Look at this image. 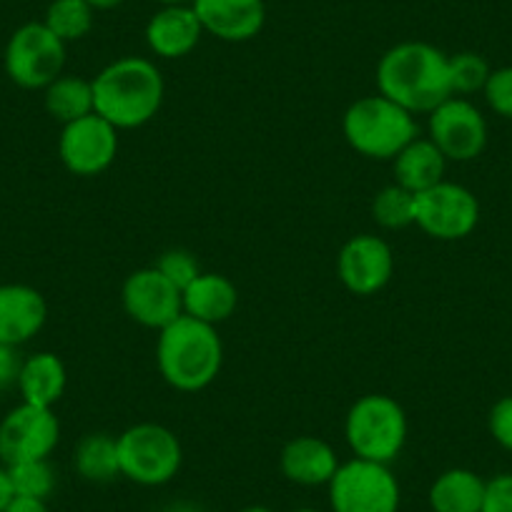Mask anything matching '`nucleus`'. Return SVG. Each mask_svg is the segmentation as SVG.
<instances>
[{"mask_svg": "<svg viewBox=\"0 0 512 512\" xmlns=\"http://www.w3.org/2000/svg\"><path fill=\"white\" fill-rule=\"evenodd\" d=\"M121 477L141 487L169 485L184 465V447L174 430L159 422H139L116 437Z\"/></svg>", "mask_w": 512, "mask_h": 512, "instance_id": "6", "label": "nucleus"}, {"mask_svg": "<svg viewBox=\"0 0 512 512\" xmlns=\"http://www.w3.org/2000/svg\"><path fill=\"white\" fill-rule=\"evenodd\" d=\"M146 46L156 58H186L204 38L199 18L191 6H161L146 23Z\"/></svg>", "mask_w": 512, "mask_h": 512, "instance_id": "16", "label": "nucleus"}, {"mask_svg": "<svg viewBox=\"0 0 512 512\" xmlns=\"http://www.w3.org/2000/svg\"><path fill=\"white\" fill-rule=\"evenodd\" d=\"M339 465L342 462H339L337 450L327 440L314 435L292 437L279 455L282 475L302 487H327Z\"/></svg>", "mask_w": 512, "mask_h": 512, "instance_id": "18", "label": "nucleus"}, {"mask_svg": "<svg viewBox=\"0 0 512 512\" xmlns=\"http://www.w3.org/2000/svg\"><path fill=\"white\" fill-rule=\"evenodd\" d=\"M156 367L169 387L201 392L216 382L224 367V344L211 324L181 314L156 339Z\"/></svg>", "mask_w": 512, "mask_h": 512, "instance_id": "3", "label": "nucleus"}, {"mask_svg": "<svg viewBox=\"0 0 512 512\" xmlns=\"http://www.w3.org/2000/svg\"><path fill=\"white\" fill-rule=\"evenodd\" d=\"M18 390H21L23 402L36 407L58 405L68 387L66 364L53 352H36L23 359L21 377H18Z\"/></svg>", "mask_w": 512, "mask_h": 512, "instance_id": "20", "label": "nucleus"}, {"mask_svg": "<svg viewBox=\"0 0 512 512\" xmlns=\"http://www.w3.org/2000/svg\"><path fill=\"white\" fill-rule=\"evenodd\" d=\"M93 111L118 131L141 128L159 116L166 83L151 58L123 56L91 78Z\"/></svg>", "mask_w": 512, "mask_h": 512, "instance_id": "2", "label": "nucleus"}, {"mask_svg": "<svg viewBox=\"0 0 512 512\" xmlns=\"http://www.w3.org/2000/svg\"><path fill=\"white\" fill-rule=\"evenodd\" d=\"M392 171H395V184L412 194H422L445 181L447 159L427 136L425 139L417 136L392 159Z\"/></svg>", "mask_w": 512, "mask_h": 512, "instance_id": "21", "label": "nucleus"}, {"mask_svg": "<svg viewBox=\"0 0 512 512\" xmlns=\"http://www.w3.org/2000/svg\"><path fill=\"white\" fill-rule=\"evenodd\" d=\"M342 134L364 159L392 161L412 139H417V116L397 106L382 93L357 98L344 111Z\"/></svg>", "mask_w": 512, "mask_h": 512, "instance_id": "4", "label": "nucleus"}, {"mask_svg": "<svg viewBox=\"0 0 512 512\" xmlns=\"http://www.w3.org/2000/svg\"><path fill=\"white\" fill-rule=\"evenodd\" d=\"M3 512H48L46 500H38V497H26V495H13L11 502L6 505Z\"/></svg>", "mask_w": 512, "mask_h": 512, "instance_id": "34", "label": "nucleus"}, {"mask_svg": "<svg viewBox=\"0 0 512 512\" xmlns=\"http://www.w3.org/2000/svg\"><path fill=\"white\" fill-rule=\"evenodd\" d=\"M480 224V201L467 186L440 181L415 194V226L437 241L467 239Z\"/></svg>", "mask_w": 512, "mask_h": 512, "instance_id": "9", "label": "nucleus"}, {"mask_svg": "<svg viewBox=\"0 0 512 512\" xmlns=\"http://www.w3.org/2000/svg\"><path fill=\"white\" fill-rule=\"evenodd\" d=\"M485 480L467 467H450L435 477L427 492L432 512H480Z\"/></svg>", "mask_w": 512, "mask_h": 512, "instance_id": "22", "label": "nucleus"}, {"mask_svg": "<svg viewBox=\"0 0 512 512\" xmlns=\"http://www.w3.org/2000/svg\"><path fill=\"white\" fill-rule=\"evenodd\" d=\"M58 156L73 176H101L118 156V128L98 113L66 123L58 136Z\"/></svg>", "mask_w": 512, "mask_h": 512, "instance_id": "12", "label": "nucleus"}, {"mask_svg": "<svg viewBox=\"0 0 512 512\" xmlns=\"http://www.w3.org/2000/svg\"><path fill=\"white\" fill-rule=\"evenodd\" d=\"M86 3L98 13V11H113V8L123 6L126 0H86Z\"/></svg>", "mask_w": 512, "mask_h": 512, "instance_id": "36", "label": "nucleus"}, {"mask_svg": "<svg viewBox=\"0 0 512 512\" xmlns=\"http://www.w3.org/2000/svg\"><path fill=\"white\" fill-rule=\"evenodd\" d=\"M372 216L382 229L400 231L415 224V194L390 184L379 189L372 199Z\"/></svg>", "mask_w": 512, "mask_h": 512, "instance_id": "26", "label": "nucleus"}, {"mask_svg": "<svg viewBox=\"0 0 512 512\" xmlns=\"http://www.w3.org/2000/svg\"><path fill=\"white\" fill-rule=\"evenodd\" d=\"M96 11L88 6L86 0H51L46 8L43 23L51 33H56L63 43L81 41L91 33Z\"/></svg>", "mask_w": 512, "mask_h": 512, "instance_id": "25", "label": "nucleus"}, {"mask_svg": "<svg viewBox=\"0 0 512 512\" xmlns=\"http://www.w3.org/2000/svg\"><path fill=\"white\" fill-rule=\"evenodd\" d=\"M123 312L128 319L146 329L161 332L184 314L181 289H176L156 267L136 269L121 287Z\"/></svg>", "mask_w": 512, "mask_h": 512, "instance_id": "13", "label": "nucleus"}, {"mask_svg": "<svg viewBox=\"0 0 512 512\" xmlns=\"http://www.w3.org/2000/svg\"><path fill=\"white\" fill-rule=\"evenodd\" d=\"M43 106L48 116L58 123H73L83 116H91L93 111V86L88 78L81 76H58L48 88H43Z\"/></svg>", "mask_w": 512, "mask_h": 512, "instance_id": "24", "label": "nucleus"}, {"mask_svg": "<svg viewBox=\"0 0 512 512\" xmlns=\"http://www.w3.org/2000/svg\"><path fill=\"white\" fill-rule=\"evenodd\" d=\"M201 28L224 43H246L267 23L264 0H191Z\"/></svg>", "mask_w": 512, "mask_h": 512, "instance_id": "15", "label": "nucleus"}, {"mask_svg": "<svg viewBox=\"0 0 512 512\" xmlns=\"http://www.w3.org/2000/svg\"><path fill=\"white\" fill-rule=\"evenodd\" d=\"M48 319V304L38 289L28 284H0V344L31 342Z\"/></svg>", "mask_w": 512, "mask_h": 512, "instance_id": "17", "label": "nucleus"}, {"mask_svg": "<svg viewBox=\"0 0 512 512\" xmlns=\"http://www.w3.org/2000/svg\"><path fill=\"white\" fill-rule=\"evenodd\" d=\"M395 274L392 246L374 234H357L339 249L337 277L357 297H372L390 284Z\"/></svg>", "mask_w": 512, "mask_h": 512, "instance_id": "14", "label": "nucleus"}, {"mask_svg": "<svg viewBox=\"0 0 512 512\" xmlns=\"http://www.w3.org/2000/svg\"><path fill=\"white\" fill-rule=\"evenodd\" d=\"M482 96H485L492 113L512 121V66L492 68Z\"/></svg>", "mask_w": 512, "mask_h": 512, "instance_id": "30", "label": "nucleus"}, {"mask_svg": "<svg viewBox=\"0 0 512 512\" xmlns=\"http://www.w3.org/2000/svg\"><path fill=\"white\" fill-rule=\"evenodd\" d=\"M480 512H512V472H502L485 480Z\"/></svg>", "mask_w": 512, "mask_h": 512, "instance_id": "32", "label": "nucleus"}, {"mask_svg": "<svg viewBox=\"0 0 512 512\" xmlns=\"http://www.w3.org/2000/svg\"><path fill=\"white\" fill-rule=\"evenodd\" d=\"M492 68L485 56L475 51H462L450 56V86L452 96H472V93L485 91V83L490 78Z\"/></svg>", "mask_w": 512, "mask_h": 512, "instance_id": "28", "label": "nucleus"}, {"mask_svg": "<svg viewBox=\"0 0 512 512\" xmlns=\"http://www.w3.org/2000/svg\"><path fill=\"white\" fill-rule=\"evenodd\" d=\"M487 430L502 450L512 452V395L502 397L492 405L490 415H487Z\"/></svg>", "mask_w": 512, "mask_h": 512, "instance_id": "31", "label": "nucleus"}, {"mask_svg": "<svg viewBox=\"0 0 512 512\" xmlns=\"http://www.w3.org/2000/svg\"><path fill=\"white\" fill-rule=\"evenodd\" d=\"M410 435L407 415L390 395H364L344 417V440L354 457L392 465L402 455Z\"/></svg>", "mask_w": 512, "mask_h": 512, "instance_id": "5", "label": "nucleus"}, {"mask_svg": "<svg viewBox=\"0 0 512 512\" xmlns=\"http://www.w3.org/2000/svg\"><path fill=\"white\" fill-rule=\"evenodd\" d=\"M66 43L51 33L43 21L23 23L8 38L3 63L16 86L26 91H43L66 68Z\"/></svg>", "mask_w": 512, "mask_h": 512, "instance_id": "8", "label": "nucleus"}, {"mask_svg": "<svg viewBox=\"0 0 512 512\" xmlns=\"http://www.w3.org/2000/svg\"><path fill=\"white\" fill-rule=\"evenodd\" d=\"M332 512H400L402 490L390 465L352 460L342 462L327 485Z\"/></svg>", "mask_w": 512, "mask_h": 512, "instance_id": "7", "label": "nucleus"}, {"mask_svg": "<svg viewBox=\"0 0 512 512\" xmlns=\"http://www.w3.org/2000/svg\"><path fill=\"white\" fill-rule=\"evenodd\" d=\"M21 367H23V357L21 352H18V347L0 344V390H6V387L18 384Z\"/></svg>", "mask_w": 512, "mask_h": 512, "instance_id": "33", "label": "nucleus"}, {"mask_svg": "<svg viewBox=\"0 0 512 512\" xmlns=\"http://www.w3.org/2000/svg\"><path fill=\"white\" fill-rule=\"evenodd\" d=\"M184 299V314L199 322L219 327L229 317H234L239 307V289L229 277L216 272H201L189 287L181 292Z\"/></svg>", "mask_w": 512, "mask_h": 512, "instance_id": "19", "label": "nucleus"}, {"mask_svg": "<svg viewBox=\"0 0 512 512\" xmlns=\"http://www.w3.org/2000/svg\"><path fill=\"white\" fill-rule=\"evenodd\" d=\"M377 88L412 116H427L452 96L450 56L425 41H405L384 51Z\"/></svg>", "mask_w": 512, "mask_h": 512, "instance_id": "1", "label": "nucleus"}, {"mask_svg": "<svg viewBox=\"0 0 512 512\" xmlns=\"http://www.w3.org/2000/svg\"><path fill=\"white\" fill-rule=\"evenodd\" d=\"M487 136V118L470 98L450 96L435 111L427 113V139L447 161H475L487 149Z\"/></svg>", "mask_w": 512, "mask_h": 512, "instance_id": "10", "label": "nucleus"}, {"mask_svg": "<svg viewBox=\"0 0 512 512\" xmlns=\"http://www.w3.org/2000/svg\"><path fill=\"white\" fill-rule=\"evenodd\" d=\"M164 512H204L201 510L196 502H189V500H179V502H171L169 507H166Z\"/></svg>", "mask_w": 512, "mask_h": 512, "instance_id": "37", "label": "nucleus"}, {"mask_svg": "<svg viewBox=\"0 0 512 512\" xmlns=\"http://www.w3.org/2000/svg\"><path fill=\"white\" fill-rule=\"evenodd\" d=\"M239 512H274L272 507H267V505H249V507H244V510H239Z\"/></svg>", "mask_w": 512, "mask_h": 512, "instance_id": "39", "label": "nucleus"}, {"mask_svg": "<svg viewBox=\"0 0 512 512\" xmlns=\"http://www.w3.org/2000/svg\"><path fill=\"white\" fill-rule=\"evenodd\" d=\"M292 512H319V510H314V507H297V510Z\"/></svg>", "mask_w": 512, "mask_h": 512, "instance_id": "40", "label": "nucleus"}, {"mask_svg": "<svg viewBox=\"0 0 512 512\" xmlns=\"http://www.w3.org/2000/svg\"><path fill=\"white\" fill-rule=\"evenodd\" d=\"M8 477H11L13 495L38 497L48 500L58 485V475L48 460H28L18 465H8Z\"/></svg>", "mask_w": 512, "mask_h": 512, "instance_id": "27", "label": "nucleus"}, {"mask_svg": "<svg viewBox=\"0 0 512 512\" xmlns=\"http://www.w3.org/2000/svg\"><path fill=\"white\" fill-rule=\"evenodd\" d=\"M73 467L78 477L93 485H106L121 477V462H118V442L108 432H91L78 440L73 450Z\"/></svg>", "mask_w": 512, "mask_h": 512, "instance_id": "23", "label": "nucleus"}, {"mask_svg": "<svg viewBox=\"0 0 512 512\" xmlns=\"http://www.w3.org/2000/svg\"><path fill=\"white\" fill-rule=\"evenodd\" d=\"M11 497H13V487H11V477H8V467L0 462V512L6 510Z\"/></svg>", "mask_w": 512, "mask_h": 512, "instance_id": "35", "label": "nucleus"}, {"mask_svg": "<svg viewBox=\"0 0 512 512\" xmlns=\"http://www.w3.org/2000/svg\"><path fill=\"white\" fill-rule=\"evenodd\" d=\"M161 6H191V0H156Z\"/></svg>", "mask_w": 512, "mask_h": 512, "instance_id": "38", "label": "nucleus"}, {"mask_svg": "<svg viewBox=\"0 0 512 512\" xmlns=\"http://www.w3.org/2000/svg\"><path fill=\"white\" fill-rule=\"evenodd\" d=\"M154 267L159 269V272L164 274V277L169 279L176 289H181V292H184V289L189 287V284L194 282L201 272H204L199 264V259H196V256L186 249L164 251V254L156 259Z\"/></svg>", "mask_w": 512, "mask_h": 512, "instance_id": "29", "label": "nucleus"}, {"mask_svg": "<svg viewBox=\"0 0 512 512\" xmlns=\"http://www.w3.org/2000/svg\"><path fill=\"white\" fill-rule=\"evenodd\" d=\"M61 440V422L48 407L21 402L0 420V462L18 465L28 460H48Z\"/></svg>", "mask_w": 512, "mask_h": 512, "instance_id": "11", "label": "nucleus"}]
</instances>
